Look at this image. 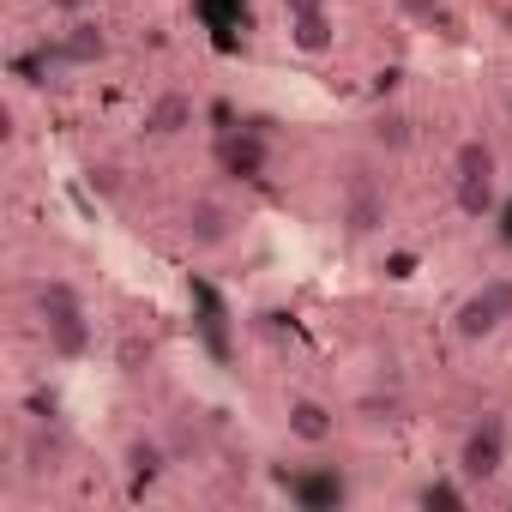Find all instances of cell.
Returning <instances> with one entry per match:
<instances>
[{"label": "cell", "instance_id": "obj_1", "mask_svg": "<svg viewBox=\"0 0 512 512\" xmlns=\"http://www.w3.org/2000/svg\"><path fill=\"white\" fill-rule=\"evenodd\" d=\"M31 308H37V332H43V344H49L55 362H85V356H91L97 326H91V308H85L79 284L43 278V284L31 290Z\"/></svg>", "mask_w": 512, "mask_h": 512}, {"label": "cell", "instance_id": "obj_2", "mask_svg": "<svg viewBox=\"0 0 512 512\" xmlns=\"http://www.w3.org/2000/svg\"><path fill=\"white\" fill-rule=\"evenodd\" d=\"M446 326H452V338L458 344H494L506 326H512V278H482V284H470L458 302H452V314H446Z\"/></svg>", "mask_w": 512, "mask_h": 512}, {"label": "cell", "instance_id": "obj_3", "mask_svg": "<svg viewBox=\"0 0 512 512\" xmlns=\"http://www.w3.org/2000/svg\"><path fill=\"white\" fill-rule=\"evenodd\" d=\"M506 458H512V434H506L500 416H476V422L458 434V446H452V470H458L476 494H482L488 482H500Z\"/></svg>", "mask_w": 512, "mask_h": 512}, {"label": "cell", "instance_id": "obj_4", "mask_svg": "<svg viewBox=\"0 0 512 512\" xmlns=\"http://www.w3.org/2000/svg\"><path fill=\"white\" fill-rule=\"evenodd\" d=\"M235 235H241V211L223 193H193L181 205V241L193 253H223V247H235Z\"/></svg>", "mask_w": 512, "mask_h": 512}, {"label": "cell", "instance_id": "obj_5", "mask_svg": "<svg viewBox=\"0 0 512 512\" xmlns=\"http://www.w3.org/2000/svg\"><path fill=\"white\" fill-rule=\"evenodd\" d=\"M169 470H175V446H169L163 434L133 428V434L121 440V482H127V494H151V488H163Z\"/></svg>", "mask_w": 512, "mask_h": 512}, {"label": "cell", "instance_id": "obj_6", "mask_svg": "<svg viewBox=\"0 0 512 512\" xmlns=\"http://www.w3.org/2000/svg\"><path fill=\"white\" fill-rule=\"evenodd\" d=\"M109 49H115V37H109V25H103L97 13L61 19V31H55V55H61V67H67V73L103 67V61H109Z\"/></svg>", "mask_w": 512, "mask_h": 512}, {"label": "cell", "instance_id": "obj_7", "mask_svg": "<svg viewBox=\"0 0 512 512\" xmlns=\"http://www.w3.org/2000/svg\"><path fill=\"white\" fill-rule=\"evenodd\" d=\"M386 217H392L386 187L368 181V175H356V181L344 187V199H338V229H344L350 241H374V235L386 229Z\"/></svg>", "mask_w": 512, "mask_h": 512}, {"label": "cell", "instance_id": "obj_8", "mask_svg": "<svg viewBox=\"0 0 512 512\" xmlns=\"http://www.w3.org/2000/svg\"><path fill=\"white\" fill-rule=\"evenodd\" d=\"M193 121H199V97H193V91H181V85H169V91H157V97L145 103L139 133H145L151 145H169V139L193 133Z\"/></svg>", "mask_w": 512, "mask_h": 512}, {"label": "cell", "instance_id": "obj_9", "mask_svg": "<svg viewBox=\"0 0 512 512\" xmlns=\"http://www.w3.org/2000/svg\"><path fill=\"white\" fill-rule=\"evenodd\" d=\"M284 434H290L296 446L320 452V446L338 440V410H332L326 398H314V392H296V398H284Z\"/></svg>", "mask_w": 512, "mask_h": 512}, {"label": "cell", "instance_id": "obj_10", "mask_svg": "<svg viewBox=\"0 0 512 512\" xmlns=\"http://www.w3.org/2000/svg\"><path fill=\"white\" fill-rule=\"evenodd\" d=\"M217 163H223V175H235V181H266V175H272L266 139H260V133H241V127L217 139Z\"/></svg>", "mask_w": 512, "mask_h": 512}, {"label": "cell", "instance_id": "obj_11", "mask_svg": "<svg viewBox=\"0 0 512 512\" xmlns=\"http://www.w3.org/2000/svg\"><path fill=\"white\" fill-rule=\"evenodd\" d=\"M284 37H290V49H296V55L326 61V55L338 49V19H332V13H302V19H284Z\"/></svg>", "mask_w": 512, "mask_h": 512}, {"label": "cell", "instance_id": "obj_12", "mask_svg": "<svg viewBox=\"0 0 512 512\" xmlns=\"http://www.w3.org/2000/svg\"><path fill=\"white\" fill-rule=\"evenodd\" d=\"M452 205L470 223H488L500 205V175H452Z\"/></svg>", "mask_w": 512, "mask_h": 512}, {"label": "cell", "instance_id": "obj_13", "mask_svg": "<svg viewBox=\"0 0 512 512\" xmlns=\"http://www.w3.org/2000/svg\"><path fill=\"white\" fill-rule=\"evenodd\" d=\"M410 500H416V506H440V512H464V506L476 500V488H470V482H464V476H458V470L446 464L440 476H422Z\"/></svg>", "mask_w": 512, "mask_h": 512}, {"label": "cell", "instance_id": "obj_14", "mask_svg": "<svg viewBox=\"0 0 512 512\" xmlns=\"http://www.w3.org/2000/svg\"><path fill=\"white\" fill-rule=\"evenodd\" d=\"M19 458H25V476H31V482H43V476H55V470H61V440H55L43 422H31V428H25Z\"/></svg>", "mask_w": 512, "mask_h": 512}, {"label": "cell", "instance_id": "obj_15", "mask_svg": "<svg viewBox=\"0 0 512 512\" xmlns=\"http://www.w3.org/2000/svg\"><path fill=\"white\" fill-rule=\"evenodd\" d=\"M368 139H374V151H410L416 145V127H410V115L404 109H386V115H374V127H368Z\"/></svg>", "mask_w": 512, "mask_h": 512}, {"label": "cell", "instance_id": "obj_16", "mask_svg": "<svg viewBox=\"0 0 512 512\" xmlns=\"http://www.w3.org/2000/svg\"><path fill=\"white\" fill-rule=\"evenodd\" d=\"M392 7H398L410 25H440V19H446V0H392Z\"/></svg>", "mask_w": 512, "mask_h": 512}, {"label": "cell", "instance_id": "obj_17", "mask_svg": "<svg viewBox=\"0 0 512 512\" xmlns=\"http://www.w3.org/2000/svg\"><path fill=\"white\" fill-rule=\"evenodd\" d=\"M43 7L55 13V19H79V13H91L97 0H43Z\"/></svg>", "mask_w": 512, "mask_h": 512}, {"label": "cell", "instance_id": "obj_18", "mask_svg": "<svg viewBox=\"0 0 512 512\" xmlns=\"http://www.w3.org/2000/svg\"><path fill=\"white\" fill-rule=\"evenodd\" d=\"M302 13H332V0H284V19H302Z\"/></svg>", "mask_w": 512, "mask_h": 512}, {"label": "cell", "instance_id": "obj_19", "mask_svg": "<svg viewBox=\"0 0 512 512\" xmlns=\"http://www.w3.org/2000/svg\"><path fill=\"white\" fill-rule=\"evenodd\" d=\"M506 109H512V79H506Z\"/></svg>", "mask_w": 512, "mask_h": 512}]
</instances>
